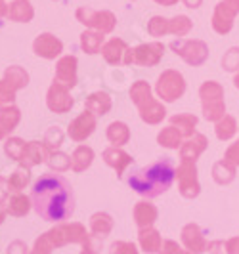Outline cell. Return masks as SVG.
Returning <instances> with one entry per match:
<instances>
[{"label":"cell","mask_w":239,"mask_h":254,"mask_svg":"<svg viewBox=\"0 0 239 254\" xmlns=\"http://www.w3.org/2000/svg\"><path fill=\"white\" fill-rule=\"evenodd\" d=\"M31 203L38 216L46 222L62 224L75 212V197L71 184L60 174H42L33 186Z\"/></svg>","instance_id":"6da1fadb"},{"label":"cell","mask_w":239,"mask_h":254,"mask_svg":"<svg viewBox=\"0 0 239 254\" xmlns=\"http://www.w3.org/2000/svg\"><path fill=\"white\" fill-rule=\"evenodd\" d=\"M174 178H176L174 161L170 157H163L146 168L134 170L128 176V186L136 193L151 199V197H159L164 191L170 190Z\"/></svg>","instance_id":"7a4b0ae2"},{"label":"cell","mask_w":239,"mask_h":254,"mask_svg":"<svg viewBox=\"0 0 239 254\" xmlns=\"http://www.w3.org/2000/svg\"><path fill=\"white\" fill-rule=\"evenodd\" d=\"M130 100L138 107L140 119L148 125H159L166 117V109L161 102L151 96V88L146 80H136L130 88Z\"/></svg>","instance_id":"3957f363"},{"label":"cell","mask_w":239,"mask_h":254,"mask_svg":"<svg viewBox=\"0 0 239 254\" xmlns=\"http://www.w3.org/2000/svg\"><path fill=\"white\" fill-rule=\"evenodd\" d=\"M201 98L203 117L211 123L220 121L226 115V103H224V88L216 80H207L199 88Z\"/></svg>","instance_id":"277c9868"},{"label":"cell","mask_w":239,"mask_h":254,"mask_svg":"<svg viewBox=\"0 0 239 254\" xmlns=\"http://www.w3.org/2000/svg\"><path fill=\"white\" fill-rule=\"evenodd\" d=\"M164 56V46L161 42H150L140 44L136 48H128L125 52V65H142V67H153L157 65Z\"/></svg>","instance_id":"5b68a950"},{"label":"cell","mask_w":239,"mask_h":254,"mask_svg":"<svg viewBox=\"0 0 239 254\" xmlns=\"http://www.w3.org/2000/svg\"><path fill=\"white\" fill-rule=\"evenodd\" d=\"M170 48L176 56H180L186 64L199 67L209 60V46L203 40H191V38H178L170 42Z\"/></svg>","instance_id":"8992f818"},{"label":"cell","mask_w":239,"mask_h":254,"mask_svg":"<svg viewBox=\"0 0 239 254\" xmlns=\"http://www.w3.org/2000/svg\"><path fill=\"white\" fill-rule=\"evenodd\" d=\"M155 92L163 102H176L186 92V80H184L182 73H178L174 69H166L163 71V75L157 78Z\"/></svg>","instance_id":"52a82bcc"},{"label":"cell","mask_w":239,"mask_h":254,"mask_svg":"<svg viewBox=\"0 0 239 254\" xmlns=\"http://www.w3.org/2000/svg\"><path fill=\"white\" fill-rule=\"evenodd\" d=\"M77 19L82 23V25L90 27V29H96L98 33H111L117 25V17L113 12H107V10H92V8H79L77 10Z\"/></svg>","instance_id":"ba28073f"},{"label":"cell","mask_w":239,"mask_h":254,"mask_svg":"<svg viewBox=\"0 0 239 254\" xmlns=\"http://www.w3.org/2000/svg\"><path fill=\"white\" fill-rule=\"evenodd\" d=\"M176 178L178 188H180V195L186 199H195L201 191L199 180H197V166L193 161H182L176 168Z\"/></svg>","instance_id":"9c48e42d"},{"label":"cell","mask_w":239,"mask_h":254,"mask_svg":"<svg viewBox=\"0 0 239 254\" xmlns=\"http://www.w3.org/2000/svg\"><path fill=\"white\" fill-rule=\"evenodd\" d=\"M73 103L75 102H73V98L69 94V88L65 84H60V82L54 80V84H52L48 94H46L48 109L54 111V113H67V111H71Z\"/></svg>","instance_id":"30bf717a"},{"label":"cell","mask_w":239,"mask_h":254,"mask_svg":"<svg viewBox=\"0 0 239 254\" xmlns=\"http://www.w3.org/2000/svg\"><path fill=\"white\" fill-rule=\"evenodd\" d=\"M94 130H96V115L84 111L79 115L75 121H71L67 134L71 136L73 141H84Z\"/></svg>","instance_id":"8fae6325"},{"label":"cell","mask_w":239,"mask_h":254,"mask_svg":"<svg viewBox=\"0 0 239 254\" xmlns=\"http://www.w3.org/2000/svg\"><path fill=\"white\" fill-rule=\"evenodd\" d=\"M33 50L37 56L44 58V60H56L63 50V44L60 38H56L50 33H42L35 38L33 42Z\"/></svg>","instance_id":"7c38bea8"},{"label":"cell","mask_w":239,"mask_h":254,"mask_svg":"<svg viewBox=\"0 0 239 254\" xmlns=\"http://www.w3.org/2000/svg\"><path fill=\"white\" fill-rule=\"evenodd\" d=\"M236 15H238V12H236L232 6H228L226 2L222 0V2L216 4V8H214L213 29L218 33V35H228V33L232 31V27H234Z\"/></svg>","instance_id":"4fadbf2b"},{"label":"cell","mask_w":239,"mask_h":254,"mask_svg":"<svg viewBox=\"0 0 239 254\" xmlns=\"http://www.w3.org/2000/svg\"><path fill=\"white\" fill-rule=\"evenodd\" d=\"M182 243L191 254L207 253V239L203 237V231L197 224H188L182 229Z\"/></svg>","instance_id":"5bb4252c"},{"label":"cell","mask_w":239,"mask_h":254,"mask_svg":"<svg viewBox=\"0 0 239 254\" xmlns=\"http://www.w3.org/2000/svg\"><path fill=\"white\" fill-rule=\"evenodd\" d=\"M77 62L75 56H63L56 65V82L65 84L67 88H73L77 84Z\"/></svg>","instance_id":"9a60e30c"},{"label":"cell","mask_w":239,"mask_h":254,"mask_svg":"<svg viewBox=\"0 0 239 254\" xmlns=\"http://www.w3.org/2000/svg\"><path fill=\"white\" fill-rule=\"evenodd\" d=\"M50 153H52L50 149L44 143H40V141H27L25 151L21 155V161L19 163H21V166H25V168H31V166L44 163Z\"/></svg>","instance_id":"2e32d148"},{"label":"cell","mask_w":239,"mask_h":254,"mask_svg":"<svg viewBox=\"0 0 239 254\" xmlns=\"http://www.w3.org/2000/svg\"><path fill=\"white\" fill-rule=\"evenodd\" d=\"M101 159L105 161V165H109L111 168H113L119 178L123 176V172H125L126 166L132 163V157H130L126 151H123L121 147H115V145L113 147H107L105 151L101 153Z\"/></svg>","instance_id":"e0dca14e"},{"label":"cell","mask_w":239,"mask_h":254,"mask_svg":"<svg viewBox=\"0 0 239 254\" xmlns=\"http://www.w3.org/2000/svg\"><path fill=\"white\" fill-rule=\"evenodd\" d=\"M207 145H209V141H207V138L203 134H193L191 138H188V141H184L180 145L182 161H193L195 163L199 159V155L207 149Z\"/></svg>","instance_id":"ac0fdd59"},{"label":"cell","mask_w":239,"mask_h":254,"mask_svg":"<svg viewBox=\"0 0 239 254\" xmlns=\"http://www.w3.org/2000/svg\"><path fill=\"white\" fill-rule=\"evenodd\" d=\"M159 216V210L155 204H151L150 201H140L134 206V222L140 229L144 228H153L155 220Z\"/></svg>","instance_id":"d6986e66"},{"label":"cell","mask_w":239,"mask_h":254,"mask_svg":"<svg viewBox=\"0 0 239 254\" xmlns=\"http://www.w3.org/2000/svg\"><path fill=\"white\" fill-rule=\"evenodd\" d=\"M126 50H128V46H126V42L123 38H111L109 42H105V44L101 46V54H103L105 62L111 65L123 64Z\"/></svg>","instance_id":"ffe728a7"},{"label":"cell","mask_w":239,"mask_h":254,"mask_svg":"<svg viewBox=\"0 0 239 254\" xmlns=\"http://www.w3.org/2000/svg\"><path fill=\"white\" fill-rule=\"evenodd\" d=\"M138 241L140 247L146 251L148 254H157L161 253V247H163V239H161V233L153 228H144L138 231Z\"/></svg>","instance_id":"44dd1931"},{"label":"cell","mask_w":239,"mask_h":254,"mask_svg":"<svg viewBox=\"0 0 239 254\" xmlns=\"http://www.w3.org/2000/svg\"><path fill=\"white\" fill-rule=\"evenodd\" d=\"M84 107H86V111H90L92 115L103 117V115L109 113V109H111V98H109V94H105V92H94V94H90L88 98H86Z\"/></svg>","instance_id":"7402d4cb"},{"label":"cell","mask_w":239,"mask_h":254,"mask_svg":"<svg viewBox=\"0 0 239 254\" xmlns=\"http://www.w3.org/2000/svg\"><path fill=\"white\" fill-rule=\"evenodd\" d=\"M35 15V10L31 6L29 0H13L12 4L8 6V15L12 21H19V23H29Z\"/></svg>","instance_id":"603a6c76"},{"label":"cell","mask_w":239,"mask_h":254,"mask_svg":"<svg viewBox=\"0 0 239 254\" xmlns=\"http://www.w3.org/2000/svg\"><path fill=\"white\" fill-rule=\"evenodd\" d=\"M90 229H92V235L94 237L103 239L113 229V218L109 216L107 212H96V214H92V218H90Z\"/></svg>","instance_id":"cb8c5ba5"},{"label":"cell","mask_w":239,"mask_h":254,"mask_svg":"<svg viewBox=\"0 0 239 254\" xmlns=\"http://www.w3.org/2000/svg\"><path fill=\"white\" fill-rule=\"evenodd\" d=\"M94 161V151L88 145H79L71 155V170L73 172H84Z\"/></svg>","instance_id":"d4e9b609"},{"label":"cell","mask_w":239,"mask_h":254,"mask_svg":"<svg viewBox=\"0 0 239 254\" xmlns=\"http://www.w3.org/2000/svg\"><path fill=\"white\" fill-rule=\"evenodd\" d=\"M21 121V113L17 107H8L4 111H0V140L6 138L13 128L19 125Z\"/></svg>","instance_id":"484cf974"},{"label":"cell","mask_w":239,"mask_h":254,"mask_svg":"<svg viewBox=\"0 0 239 254\" xmlns=\"http://www.w3.org/2000/svg\"><path fill=\"white\" fill-rule=\"evenodd\" d=\"M170 125H172L174 128H178V132H180L182 136H186V138H191V136L195 134V127H197V117H195V115H189V113L174 115V117L170 119Z\"/></svg>","instance_id":"4316f807"},{"label":"cell","mask_w":239,"mask_h":254,"mask_svg":"<svg viewBox=\"0 0 239 254\" xmlns=\"http://www.w3.org/2000/svg\"><path fill=\"white\" fill-rule=\"evenodd\" d=\"M236 168L238 166L228 163V161H218L216 165L213 166V178L218 186H226L230 182L236 180Z\"/></svg>","instance_id":"83f0119b"},{"label":"cell","mask_w":239,"mask_h":254,"mask_svg":"<svg viewBox=\"0 0 239 254\" xmlns=\"http://www.w3.org/2000/svg\"><path fill=\"white\" fill-rule=\"evenodd\" d=\"M107 140L111 141L115 147L125 145V143H128V140H130V128L126 127L125 123L115 121V123H111V125L107 127Z\"/></svg>","instance_id":"f1b7e54d"},{"label":"cell","mask_w":239,"mask_h":254,"mask_svg":"<svg viewBox=\"0 0 239 254\" xmlns=\"http://www.w3.org/2000/svg\"><path fill=\"white\" fill-rule=\"evenodd\" d=\"M214 132H216V138L222 141L232 140L238 132V123L232 115H224L220 121H216V127H214Z\"/></svg>","instance_id":"f546056e"},{"label":"cell","mask_w":239,"mask_h":254,"mask_svg":"<svg viewBox=\"0 0 239 254\" xmlns=\"http://www.w3.org/2000/svg\"><path fill=\"white\" fill-rule=\"evenodd\" d=\"M31 199L25 197V195H21V193H15L10 197V201H8V206H6V212H10L12 216H25L27 212L31 210Z\"/></svg>","instance_id":"4dcf8cb0"},{"label":"cell","mask_w":239,"mask_h":254,"mask_svg":"<svg viewBox=\"0 0 239 254\" xmlns=\"http://www.w3.org/2000/svg\"><path fill=\"white\" fill-rule=\"evenodd\" d=\"M157 143L166 147V149H178V147L182 145V134L178 132V128H174L170 125V127L163 128V130L159 132Z\"/></svg>","instance_id":"1f68e13d"},{"label":"cell","mask_w":239,"mask_h":254,"mask_svg":"<svg viewBox=\"0 0 239 254\" xmlns=\"http://www.w3.org/2000/svg\"><path fill=\"white\" fill-rule=\"evenodd\" d=\"M103 44V33L98 31H84L80 35V46L86 54H98Z\"/></svg>","instance_id":"d6a6232c"},{"label":"cell","mask_w":239,"mask_h":254,"mask_svg":"<svg viewBox=\"0 0 239 254\" xmlns=\"http://www.w3.org/2000/svg\"><path fill=\"white\" fill-rule=\"evenodd\" d=\"M17 86L10 82L6 76L0 80V111L8 109V107H13V102H15V92H17Z\"/></svg>","instance_id":"836d02e7"},{"label":"cell","mask_w":239,"mask_h":254,"mask_svg":"<svg viewBox=\"0 0 239 254\" xmlns=\"http://www.w3.org/2000/svg\"><path fill=\"white\" fill-rule=\"evenodd\" d=\"M31 182V172L25 166H19L12 176L8 178V186H10V191L13 193H19L21 190H25V186Z\"/></svg>","instance_id":"e575fe53"},{"label":"cell","mask_w":239,"mask_h":254,"mask_svg":"<svg viewBox=\"0 0 239 254\" xmlns=\"http://www.w3.org/2000/svg\"><path fill=\"white\" fill-rule=\"evenodd\" d=\"M191 19L188 15H176L172 19H168V33L176 35V37H186L189 31H191Z\"/></svg>","instance_id":"d590c367"},{"label":"cell","mask_w":239,"mask_h":254,"mask_svg":"<svg viewBox=\"0 0 239 254\" xmlns=\"http://www.w3.org/2000/svg\"><path fill=\"white\" fill-rule=\"evenodd\" d=\"M46 163L50 166L52 170H56V172H65V170H69L71 168V159L65 155V153H60V151H52L48 157H46Z\"/></svg>","instance_id":"8d00e7d4"},{"label":"cell","mask_w":239,"mask_h":254,"mask_svg":"<svg viewBox=\"0 0 239 254\" xmlns=\"http://www.w3.org/2000/svg\"><path fill=\"white\" fill-rule=\"evenodd\" d=\"M25 145L27 141H23L21 138H8L6 143H4V151L13 161H21V155L25 151Z\"/></svg>","instance_id":"74e56055"},{"label":"cell","mask_w":239,"mask_h":254,"mask_svg":"<svg viewBox=\"0 0 239 254\" xmlns=\"http://www.w3.org/2000/svg\"><path fill=\"white\" fill-rule=\"evenodd\" d=\"M148 31H150L151 37H155V38L164 37V35L168 33V19H166V17H161V15L151 17L150 23H148Z\"/></svg>","instance_id":"f35d334b"},{"label":"cell","mask_w":239,"mask_h":254,"mask_svg":"<svg viewBox=\"0 0 239 254\" xmlns=\"http://www.w3.org/2000/svg\"><path fill=\"white\" fill-rule=\"evenodd\" d=\"M42 143H44L50 151H56V149L63 143V132L58 127L48 128V132H46V136H44V141H42Z\"/></svg>","instance_id":"ab89813d"},{"label":"cell","mask_w":239,"mask_h":254,"mask_svg":"<svg viewBox=\"0 0 239 254\" xmlns=\"http://www.w3.org/2000/svg\"><path fill=\"white\" fill-rule=\"evenodd\" d=\"M222 67L226 71H238L239 69V48H230L226 56L222 58Z\"/></svg>","instance_id":"60d3db41"},{"label":"cell","mask_w":239,"mask_h":254,"mask_svg":"<svg viewBox=\"0 0 239 254\" xmlns=\"http://www.w3.org/2000/svg\"><path fill=\"white\" fill-rule=\"evenodd\" d=\"M109 254H138V249L134 243L128 241H115L109 249Z\"/></svg>","instance_id":"b9f144b4"},{"label":"cell","mask_w":239,"mask_h":254,"mask_svg":"<svg viewBox=\"0 0 239 254\" xmlns=\"http://www.w3.org/2000/svg\"><path fill=\"white\" fill-rule=\"evenodd\" d=\"M52 249H54V245L52 241L48 239V235L44 233V235H40L35 243V249L31 251V254H52Z\"/></svg>","instance_id":"7bdbcfd3"},{"label":"cell","mask_w":239,"mask_h":254,"mask_svg":"<svg viewBox=\"0 0 239 254\" xmlns=\"http://www.w3.org/2000/svg\"><path fill=\"white\" fill-rule=\"evenodd\" d=\"M159 254H191L188 249H182L176 241H164L163 247H161V253Z\"/></svg>","instance_id":"ee69618b"},{"label":"cell","mask_w":239,"mask_h":254,"mask_svg":"<svg viewBox=\"0 0 239 254\" xmlns=\"http://www.w3.org/2000/svg\"><path fill=\"white\" fill-rule=\"evenodd\" d=\"M224 161H228V163H232V165L239 166V140L234 141V143H232V145L226 149Z\"/></svg>","instance_id":"f6af8a7d"},{"label":"cell","mask_w":239,"mask_h":254,"mask_svg":"<svg viewBox=\"0 0 239 254\" xmlns=\"http://www.w3.org/2000/svg\"><path fill=\"white\" fill-rule=\"evenodd\" d=\"M209 254H230L228 253V243L226 241H213L207 245Z\"/></svg>","instance_id":"bcb514c9"},{"label":"cell","mask_w":239,"mask_h":254,"mask_svg":"<svg viewBox=\"0 0 239 254\" xmlns=\"http://www.w3.org/2000/svg\"><path fill=\"white\" fill-rule=\"evenodd\" d=\"M27 245L23 241H13L10 243V247H8V253L6 254H27Z\"/></svg>","instance_id":"7dc6e473"},{"label":"cell","mask_w":239,"mask_h":254,"mask_svg":"<svg viewBox=\"0 0 239 254\" xmlns=\"http://www.w3.org/2000/svg\"><path fill=\"white\" fill-rule=\"evenodd\" d=\"M10 195V186H8V180L0 176V204H4V201L8 199Z\"/></svg>","instance_id":"c3c4849f"},{"label":"cell","mask_w":239,"mask_h":254,"mask_svg":"<svg viewBox=\"0 0 239 254\" xmlns=\"http://www.w3.org/2000/svg\"><path fill=\"white\" fill-rule=\"evenodd\" d=\"M228 253L230 254H239V237H232L228 239Z\"/></svg>","instance_id":"681fc988"},{"label":"cell","mask_w":239,"mask_h":254,"mask_svg":"<svg viewBox=\"0 0 239 254\" xmlns=\"http://www.w3.org/2000/svg\"><path fill=\"white\" fill-rule=\"evenodd\" d=\"M8 0H0V17H6L8 15Z\"/></svg>","instance_id":"f907efd6"},{"label":"cell","mask_w":239,"mask_h":254,"mask_svg":"<svg viewBox=\"0 0 239 254\" xmlns=\"http://www.w3.org/2000/svg\"><path fill=\"white\" fill-rule=\"evenodd\" d=\"M188 8H191V10H195V8H199L201 6V0H182Z\"/></svg>","instance_id":"816d5d0a"},{"label":"cell","mask_w":239,"mask_h":254,"mask_svg":"<svg viewBox=\"0 0 239 254\" xmlns=\"http://www.w3.org/2000/svg\"><path fill=\"white\" fill-rule=\"evenodd\" d=\"M224 2H226L228 6H232V8L239 13V0H224Z\"/></svg>","instance_id":"f5cc1de1"},{"label":"cell","mask_w":239,"mask_h":254,"mask_svg":"<svg viewBox=\"0 0 239 254\" xmlns=\"http://www.w3.org/2000/svg\"><path fill=\"white\" fill-rule=\"evenodd\" d=\"M157 4H161V6H174L178 0H155Z\"/></svg>","instance_id":"db71d44e"},{"label":"cell","mask_w":239,"mask_h":254,"mask_svg":"<svg viewBox=\"0 0 239 254\" xmlns=\"http://www.w3.org/2000/svg\"><path fill=\"white\" fill-rule=\"evenodd\" d=\"M4 216H6V208H4L2 204H0V224L4 222Z\"/></svg>","instance_id":"11a10c76"},{"label":"cell","mask_w":239,"mask_h":254,"mask_svg":"<svg viewBox=\"0 0 239 254\" xmlns=\"http://www.w3.org/2000/svg\"><path fill=\"white\" fill-rule=\"evenodd\" d=\"M234 84H236V88H239V73L236 75V78H234Z\"/></svg>","instance_id":"9f6ffc18"},{"label":"cell","mask_w":239,"mask_h":254,"mask_svg":"<svg viewBox=\"0 0 239 254\" xmlns=\"http://www.w3.org/2000/svg\"><path fill=\"white\" fill-rule=\"evenodd\" d=\"M80 254H94V253H86V251H84V253H80Z\"/></svg>","instance_id":"6f0895ef"}]
</instances>
